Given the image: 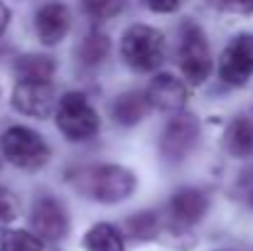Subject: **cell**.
<instances>
[{"mask_svg": "<svg viewBox=\"0 0 253 251\" xmlns=\"http://www.w3.org/2000/svg\"><path fill=\"white\" fill-rule=\"evenodd\" d=\"M69 182L82 192L86 200L101 204H118L135 192L138 177L133 170L123 165H91L79 167L69 175Z\"/></svg>", "mask_w": 253, "mask_h": 251, "instance_id": "cell-1", "label": "cell"}, {"mask_svg": "<svg viewBox=\"0 0 253 251\" xmlns=\"http://www.w3.org/2000/svg\"><path fill=\"white\" fill-rule=\"evenodd\" d=\"M123 62L135 72H155L165 62V37L150 25H130L121 40Z\"/></svg>", "mask_w": 253, "mask_h": 251, "instance_id": "cell-2", "label": "cell"}, {"mask_svg": "<svg viewBox=\"0 0 253 251\" xmlns=\"http://www.w3.org/2000/svg\"><path fill=\"white\" fill-rule=\"evenodd\" d=\"M0 151L7 163H12L20 170H40L42 165H47L52 155L47 141L27 126L7 128L0 138Z\"/></svg>", "mask_w": 253, "mask_h": 251, "instance_id": "cell-3", "label": "cell"}, {"mask_svg": "<svg viewBox=\"0 0 253 251\" xmlns=\"http://www.w3.org/2000/svg\"><path fill=\"white\" fill-rule=\"evenodd\" d=\"M98 126H101L98 113L82 91H69L59 99L57 128L67 136V141H72V143L91 141L98 133Z\"/></svg>", "mask_w": 253, "mask_h": 251, "instance_id": "cell-4", "label": "cell"}, {"mask_svg": "<svg viewBox=\"0 0 253 251\" xmlns=\"http://www.w3.org/2000/svg\"><path fill=\"white\" fill-rule=\"evenodd\" d=\"M179 67L184 79L194 86L204 84L211 72V52L204 30L194 20H184L179 27Z\"/></svg>", "mask_w": 253, "mask_h": 251, "instance_id": "cell-5", "label": "cell"}, {"mask_svg": "<svg viewBox=\"0 0 253 251\" xmlns=\"http://www.w3.org/2000/svg\"><path fill=\"white\" fill-rule=\"evenodd\" d=\"M199 143V121L192 113L169 118L160 136V153L168 163H182L192 155Z\"/></svg>", "mask_w": 253, "mask_h": 251, "instance_id": "cell-6", "label": "cell"}, {"mask_svg": "<svg viewBox=\"0 0 253 251\" xmlns=\"http://www.w3.org/2000/svg\"><path fill=\"white\" fill-rule=\"evenodd\" d=\"M219 77L229 86H244L253 77V35H236L221 52Z\"/></svg>", "mask_w": 253, "mask_h": 251, "instance_id": "cell-7", "label": "cell"}, {"mask_svg": "<svg viewBox=\"0 0 253 251\" xmlns=\"http://www.w3.org/2000/svg\"><path fill=\"white\" fill-rule=\"evenodd\" d=\"M30 224H32L35 237L47 239V242H59L67 234V229H69V217H67L64 204L57 197L44 195V197H40L32 204Z\"/></svg>", "mask_w": 253, "mask_h": 251, "instance_id": "cell-8", "label": "cell"}, {"mask_svg": "<svg viewBox=\"0 0 253 251\" xmlns=\"http://www.w3.org/2000/svg\"><path fill=\"white\" fill-rule=\"evenodd\" d=\"M69 30H72V10L64 2L52 0L35 12V32L42 45L47 47L59 45L69 35Z\"/></svg>", "mask_w": 253, "mask_h": 251, "instance_id": "cell-9", "label": "cell"}, {"mask_svg": "<svg viewBox=\"0 0 253 251\" xmlns=\"http://www.w3.org/2000/svg\"><path fill=\"white\" fill-rule=\"evenodd\" d=\"M15 111L32 118H49L54 111V89L49 82H17L12 91Z\"/></svg>", "mask_w": 253, "mask_h": 251, "instance_id": "cell-10", "label": "cell"}, {"mask_svg": "<svg viewBox=\"0 0 253 251\" xmlns=\"http://www.w3.org/2000/svg\"><path fill=\"white\" fill-rule=\"evenodd\" d=\"M209 209V197L197 190V187H184L179 192L172 195L168 204V212H169V219L179 227H192L197 224Z\"/></svg>", "mask_w": 253, "mask_h": 251, "instance_id": "cell-11", "label": "cell"}, {"mask_svg": "<svg viewBox=\"0 0 253 251\" xmlns=\"http://www.w3.org/2000/svg\"><path fill=\"white\" fill-rule=\"evenodd\" d=\"M145 99L160 111H179L187 103V86L172 74H158L148 86Z\"/></svg>", "mask_w": 253, "mask_h": 251, "instance_id": "cell-12", "label": "cell"}, {"mask_svg": "<svg viewBox=\"0 0 253 251\" xmlns=\"http://www.w3.org/2000/svg\"><path fill=\"white\" fill-rule=\"evenodd\" d=\"M148 99L140 91H123L121 96H116L113 106H111V116L118 126H135L143 121V116L148 113Z\"/></svg>", "mask_w": 253, "mask_h": 251, "instance_id": "cell-13", "label": "cell"}, {"mask_svg": "<svg viewBox=\"0 0 253 251\" xmlns=\"http://www.w3.org/2000/svg\"><path fill=\"white\" fill-rule=\"evenodd\" d=\"M224 146L236 158H251L253 155V118H249V116L234 118L229 123V128H226Z\"/></svg>", "mask_w": 253, "mask_h": 251, "instance_id": "cell-14", "label": "cell"}, {"mask_svg": "<svg viewBox=\"0 0 253 251\" xmlns=\"http://www.w3.org/2000/svg\"><path fill=\"white\" fill-rule=\"evenodd\" d=\"M57 72V62L47 54H22L15 64L20 82H49Z\"/></svg>", "mask_w": 253, "mask_h": 251, "instance_id": "cell-15", "label": "cell"}, {"mask_svg": "<svg viewBox=\"0 0 253 251\" xmlns=\"http://www.w3.org/2000/svg\"><path fill=\"white\" fill-rule=\"evenodd\" d=\"M84 249L86 251H126L123 237L113 224H93L84 234Z\"/></svg>", "mask_w": 253, "mask_h": 251, "instance_id": "cell-16", "label": "cell"}, {"mask_svg": "<svg viewBox=\"0 0 253 251\" xmlns=\"http://www.w3.org/2000/svg\"><path fill=\"white\" fill-rule=\"evenodd\" d=\"M108 54H111V40L103 32L86 35L79 45V59L84 67H98Z\"/></svg>", "mask_w": 253, "mask_h": 251, "instance_id": "cell-17", "label": "cell"}, {"mask_svg": "<svg viewBox=\"0 0 253 251\" xmlns=\"http://www.w3.org/2000/svg\"><path fill=\"white\" fill-rule=\"evenodd\" d=\"M0 251H42V239L25 229H10L0 237Z\"/></svg>", "mask_w": 253, "mask_h": 251, "instance_id": "cell-18", "label": "cell"}, {"mask_svg": "<svg viewBox=\"0 0 253 251\" xmlns=\"http://www.w3.org/2000/svg\"><path fill=\"white\" fill-rule=\"evenodd\" d=\"M126 227H128V234L133 239L145 242V239H153L158 234V227L160 224H158V214L155 212H138V214L128 217Z\"/></svg>", "mask_w": 253, "mask_h": 251, "instance_id": "cell-19", "label": "cell"}, {"mask_svg": "<svg viewBox=\"0 0 253 251\" xmlns=\"http://www.w3.org/2000/svg\"><path fill=\"white\" fill-rule=\"evenodd\" d=\"M86 15L93 20H111L123 12L126 0H82Z\"/></svg>", "mask_w": 253, "mask_h": 251, "instance_id": "cell-20", "label": "cell"}, {"mask_svg": "<svg viewBox=\"0 0 253 251\" xmlns=\"http://www.w3.org/2000/svg\"><path fill=\"white\" fill-rule=\"evenodd\" d=\"M20 214V207H17V200L10 190L0 187V229L10 227Z\"/></svg>", "mask_w": 253, "mask_h": 251, "instance_id": "cell-21", "label": "cell"}, {"mask_svg": "<svg viewBox=\"0 0 253 251\" xmlns=\"http://www.w3.org/2000/svg\"><path fill=\"white\" fill-rule=\"evenodd\" d=\"M216 5L224 10H231V12H241V15L253 12V0H216Z\"/></svg>", "mask_w": 253, "mask_h": 251, "instance_id": "cell-22", "label": "cell"}, {"mask_svg": "<svg viewBox=\"0 0 253 251\" xmlns=\"http://www.w3.org/2000/svg\"><path fill=\"white\" fill-rule=\"evenodd\" d=\"M179 2H182V0H145V5H148L153 12H163V15L174 12V10L179 7Z\"/></svg>", "mask_w": 253, "mask_h": 251, "instance_id": "cell-23", "label": "cell"}, {"mask_svg": "<svg viewBox=\"0 0 253 251\" xmlns=\"http://www.w3.org/2000/svg\"><path fill=\"white\" fill-rule=\"evenodd\" d=\"M7 22H10V10H7V5H5V2L0 0V35L5 32Z\"/></svg>", "mask_w": 253, "mask_h": 251, "instance_id": "cell-24", "label": "cell"}, {"mask_svg": "<svg viewBox=\"0 0 253 251\" xmlns=\"http://www.w3.org/2000/svg\"><path fill=\"white\" fill-rule=\"evenodd\" d=\"M246 202H249V207H253V185L246 190Z\"/></svg>", "mask_w": 253, "mask_h": 251, "instance_id": "cell-25", "label": "cell"}]
</instances>
